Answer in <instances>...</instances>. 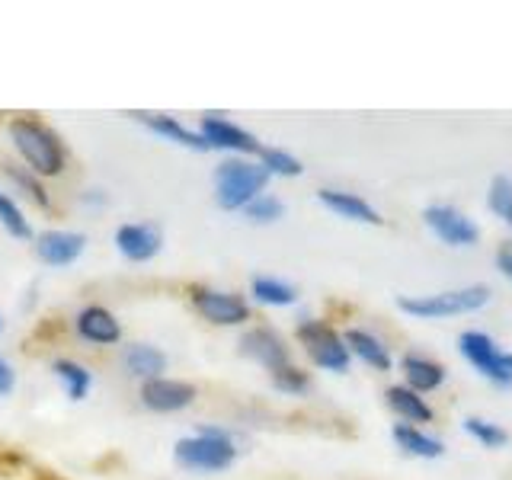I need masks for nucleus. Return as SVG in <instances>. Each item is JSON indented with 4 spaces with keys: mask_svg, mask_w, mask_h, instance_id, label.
I'll return each instance as SVG.
<instances>
[{
    "mask_svg": "<svg viewBox=\"0 0 512 480\" xmlns=\"http://www.w3.org/2000/svg\"><path fill=\"white\" fill-rule=\"evenodd\" d=\"M13 151L20 154L23 167H29L42 180H55V176L64 173L68 167V151L58 138V132L52 125H45L36 116H16L7 125Z\"/></svg>",
    "mask_w": 512,
    "mask_h": 480,
    "instance_id": "nucleus-1",
    "label": "nucleus"
},
{
    "mask_svg": "<svg viewBox=\"0 0 512 480\" xmlns=\"http://www.w3.org/2000/svg\"><path fill=\"white\" fill-rule=\"evenodd\" d=\"M173 458L186 471L218 474V471H228L237 461V445H234V436L228 429L199 426L196 436H186L173 445Z\"/></svg>",
    "mask_w": 512,
    "mask_h": 480,
    "instance_id": "nucleus-2",
    "label": "nucleus"
},
{
    "mask_svg": "<svg viewBox=\"0 0 512 480\" xmlns=\"http://www.w3.org/2000/svg\"><path fill=\"white\" fill-rule=\"evenodd\" d=\"M266 183L269 173L263 164H253L247 157L221 160L215 167V202L224 212H244L256 196H263Z\"/></svg>",
    "mask_w": 512,
    "mask_h": 480,
    "instance_id": "nucleus-3",
    "label": "nucleus"
},
{
    "mask_svg": "<svg viewBox=\"0 0 512 480\" xmlns=\"http://www.w3.org/2000/svg\"><path fill=\"white\" fill-rule=\"evenodd\" d=\"M490 301L487 285H468L455 288V292H439V295H416V298H397V308L420 317V320H436V317H452V314H471L484 308Z\"/></svg>",
    "mask_w": 512,
    "mask_h": 480,
    "instance_id": "nucleus-4",
    "label": "nucleus"
},
{
    "mask_svg": "<svg viewBox=\"0 0 512 480\" xmlns=\"http://www.w3.org/2000/svg\"><path fill=\"white\" fill-rule=\"evenodd\" d=\"M298 340L304 346V352H308V359L324 368V372H336L343 375L349 368V346L340 333H336L330 324H324V320H314V317H304L298 324Z\"/></svg>",
    "mask_w": 512,
    "mask_h": 480,
    "instance_id": "nucleus-5",
    "label": "nucleus"
},
{
    "mask_svg": "<svg viewBox=\"0 0 512 480\" xmlns=\"http://www.w3.org/2000/svg\"><path fill=\"white\" fill-rule=\"evenodd\" d=\"M458 349L480 375L496 384V388H512V352H503L487 333L464 330L458 340Z\"/></svg>",
    "mask_w": 512,
    "mask_h": 480,
    "instance_id": "nucleus-6",
    "label": "nucleus"
},
{
    "mask_svg": "<svg viewBox=\"0 0 512 480\" xmlns=\"http://www.w3.org/2000/svg\"><path fill=\"white\" fill-rule=\"evenodd\" d=\"M189 301L196 314L202 320L215 327H240L250 320V304L247 298H240L234 292H221V288H208V285H196L189 288Z\"/></svg>",
    "mask_w": 512,
    "mask_h": 480,
    "instance_id": "nucleus-7",
    "label": "nucleus"
},
{
    "mask_svg": "<svg viewBox=\"0 0 512 480\" xmlns=\"http://www.w3.org/2000/svg\"><path fill=\"white\" fill-rule=\"evenodd\" d=\"M199 397V388L189 381H180V378H151L144 381L138 388V400L144 410L151 413H180L186 407L196 404Z\"/></svg>",
    "mask_w": 512,
    "mask_h": 480,
    "instance_id": "nucleus-8",
    "label": "nucleus"
},
{
    "mask_svg": "<svg viewBox=\"0 0 512 480\" xmlns=\"http://www.w3.org/2000/svg\"><path fill=\"white\" fill-rule=\"evenodd\" d=\"M240 356L263 365L269 375L279 372L285 365H292V349H288V343L282 340V333L272 327H250L244 336H240Z\"/></svg>",
    "mask_w": 512,
    "mask_h": 480,
    "instance_id": "nucleus-9",
    "label": "nucleus"
},
{
    "mask_svg": "<svg viewBox=\"0 0 512 480\" xmlns=\"http://www.w3.org/2000/svg\"><path fill=\"white\" fill-rule=\"evenodd\" d=\"M199 135L205 138L208 148H215V151H231V154H240V157H260L263 151V144L256 141V135H250L247 128H240L234 125L231 119H221V116H202L199 122Z\"/></svg>",
    "mask_w": 512,
    "mask_h": 480,
    "instance_id": "nucleus-10",
    "label": "nucleus"
},
{
    "mask_svg": "<svg viewBox=\"0 0 512 480\" xmlns=\"http://www.w3.org/2000/svg\"><path fill=\"white\" fill-rule=\"evenodd\" d=\"M423 218L432 228V234H436L448 247H474L477 237H480L477 224L464 212H458L455 205H429L423 212Z\"/></svg>",
    "mask_w": 512,
    "mask_h": 480,
    "instance_id": "nucleus-11",
    "label": "nucleus"
},
{
    "mask_svg": "<svg viewBox=\"0 0 512 480\" xmlns=\"http://www.w3.org/2000/svg\"><path fill=\"white\" fill-rule=\"evenodd\" d=\"M164 247V234H160L157 224H148V221H128V224H119L116 231V250L125 256L128 263H148L160 253Z\"/></svg>",
    "mask_w": 512,
    "mask_h": 480,
    "instance_id": "nucleus-12",
    "label": "nucleus"
},
{
    "mask_svg": "<svg viewBox=\"0 0 512 480\" xmlns=\"http://www.w3.org/2000/svg\"><path fill=\"white\" fill-rule=\"evenodd\" d=\"M32 247H36V256L45 266H74L87 250V237L77 231H42L32 237Z\"/></svg>",
    "mask_w": 512,
    "mask_h": 480,
    "instance_id": "nucleus-13",
    "label": "nucleus"
},
{
    "mask_svg": "<svg viewBox=\"0 0 512 480\" xmlns=\"http://www.w3.org/2000/svg\"><path fill=\"white\" fill-rule=\"evenodd\" d=\"M74 330L84 343L90 346H116L122 343V324L103 304H87L74 317Z\"/></svg>",
    "mask_w": 512,
    "mask_h": 480,
    "instance_id": "nucleus-14",
    "label": "nucleus"
},
{
    "mask_svg": "<svg viewBox=\"0 0 512 480\" xmlns=\"http://www.w3.org/2000/svg\"><path fill=\"white\" fill-rule=\"evenodd\" d=\"M132 119L141 122V125L148 128V132H154L157 138L180 144V148H189V151H212L199 132H192V128H186L183 122H176L173 116H164V112H135Z\"/></svg>",
    "mask_w": 512,
    "mask_h": 480,
    "instance_id": "nucleus-15",
    "label": "nucleus"
},
{
    "mask_svg": "<svg viewBox=\"0 0 512 480\" xmlns=\"http://www.w3.org/2000/svg\"><path fill=\"white\" fill-rule=\"evenodd\" d=\"M119 362H122V372L128 378H138L141 384L151 378H164L167 372V356L151 343H128L122 349Z\"/></svg>",
    "mask_w": 512,
    "mask_h": 480,
    "instance_id": "nucleus-16",
    "label": "nucleus"
},
{
    "mask_svg": "<svg viewBox=\"0 0 512 480\" xmlns=\"http://www.w3.org/2000/svg\"><path fill=\"white\" fill-rule=\"evenodd\" d=\"M400 372L407 378V388L416 394L439 391L445 384V368L436 359L420 356V352H407V356L400 359Z\"/></svg>",
    "mask_w": 512,
    "mask_h": 480,
    "instance_id": "nucleus-17",
    "label": "nucleus"
},
{
    "mask_svg": "<svg viewBox=\"0 0 512 480\" xmlns=\"http://www.w3.org/2000/svg\"><path fill=\"white\" fill-rule=\"evenodd\" d=\"M317 199L324 202L333 215H340V218L359 221V224H381L378 208H372L362 196H356V192H346V189H320Z\"/></svg>",
    "mask_w": 512,
    "mask_h": 480,
    "instance_id": "nucleus-18",
    "label": "nucleus"
},
{
    "mask_svg": "<svg viewBox=\"0 0 512 480\" xmlns=\"http://www.w3.org/2000/svg\"><path fill=\"white\" fill-rule=\"evenodd\" d=\"M346 346H349V356H359L368 368H375V372H391V352L384 346L375 333L368 330H359V327H349L346 330Z\"/></svg>",
    "mask_w": 512,
    "mask_h": 480,
    "instance_id": "nucleus-19",
    "label": "nucleus"
},
{
    "mask_svg": "<svg viewBox=\"0 0 512 480\" xmlns=\"http://www.w3.org/2000/svg\"><path fill=\"white\" fill-rule=\"evenodd\" d=\"M388 407L400 416L404 423H432L436 420V413H432V407L426 404L423 394L410 391L407 384L400 388V384H394V388H388Z\"/></svg>",
    "mask_w": 512,
    "mask_h": 480,
    "instance_id": "nucleus-20",
    "label": "nucleus"
},
{
    "mask_svg": "<svg viewBox=\"0 0 512 480\" xmlns=\"http://www.w3.org/2000/svg\"><path fill=\"white\" fill-rule=\"evenodd\" d=\"M391 436H394V442H397L400 452H407V455H413V458H439V455L445 452L439 439L426 436L423 429H416V426H410V423H394Z\"/></svg>",
    "mask_w": 512,
    "mask_h": 480,
    "instance_id": "nucleus-21",
    "label": "nucleus"
},
{
    "mask_svg": "<svg viewBox=\"0 0 512 480\" xmlns=\"http://www.w3.org/2000/svg\"><path fill=\"white\" fill-rule=\"evenodd\" d=\"M52 372L55 378L61 381V388L64 394H68V400H84L93 388V375H90V368L87 365H80L74 359H55L52 362Z\"/></svg>",
    "mask_w": 512,
    "mask_h": 480,
    "instance_id": "nucleus-22",
    "label": "nucleus"
},
{
    "mask_svg": "<svg viewBox=\"0 0 512 480\" xmlns=\"http://www.w3.org/2000/svg\"><path fill=\"white\" fill-rule=\"evenodd\" d=\"M250 295L260 304H269V308H288V304H295V298H298L295 285L272 279V276H256L250 282Z\"/></svg>",
    "mask_w": 512,
    "mask_h": 480,
    "instance_id": "nucleus-23",
    "label": "nucleus"
},
{
    "mask_svg": "<svg viewBox=\"0 0 512 480\" xmlns=\"http://www.w3.org/2000/svg\"><path fill=\"white\" fill-rule=\"evenodd\" d=\"M4 176H7V183H13L16 189L23 192L26 199H32L39 208H48V205H52V196H48V189H45V183H42V176H36L29 167H23V164H7V167H4Z\"/></svg>",
    "mask_w": 512,
    "mask_h": 480,
    "instance_id": "nucleus-24",
    "label": "nucleus"
},
{
    "mask_svg": "<svg viewBox=\"0 0 512 480\" xmlns=\"http://www.w3.org/2000/svg\"><path fill=\"white\" fill-rule=\"evenodd\" d=\"M0 228H4L16 240H32L29 218L23 215V208L16 205V199L7 196V192H0Z\"/></svg>",
    "mask_w": 512,
    "mask_h": 480,
    "instance_id": "nucleus-25",
    "label": "nucleus"
},
{
    "mask_svg": "<svg viewBox=\"0 0 512 480\" xmlns=\"http://www.w3.org/2000/svg\"><path fill=\"white\" fill-rule=\"evenodd\" d=\"M260 164L266 167L269 176H301L304 167L295 154H288L282 148H263L260 151Z\"/></svg>",
    "mask_w": 512,
    "mask_h": 480,
    "instance_id": "nucleus-26",
    "label": "nucleus"
},
{
    "mask_svg": "<svg viewBox=\"0 0 512 480\" xmlns=\"http://www.w3.org/2000/svg\"><path fill=\"white\" fill-rule=\"evenodd\" d=\"M487 205L496 218H503L512 228V180L509 176H493L490 192H487Z\"/></svg>",
    "mask_w": 512,
    "mask_h": 480,
    "instance_id": "nucleus-27",
    "label": "nucleus"
},
{
    "mask_svg": "<svg viewBox=\"0 0 512 480\" xmlns=\"http://www.w3.org/2000/svg\"><path fill=\"white\" fill-rule=\"evenodd\" d=\"M272 388L282 391V394L301 397V394L311 391V378H308V372H301L298 365H285V368H279V372H272Z\"/></svg>",
    "mask_w": 512,
    "mask_h": 480,
    "instance_id": "nucleus-28",
    "label": "nucleus"
},
{
    "mask_svg": "<svg viewBox=\"0 0 512 480\" xmlns=\"http://www.w3.org/2000/svg\"><path fill=\"white\" fill-rule=\"evenodd\" d=\"M464 432H468V436H474L480 445H487V448H500V445L509 442L506 429H500V426L490 423V420H480V416H468V420H464Z\"/></svg>",
    "mask_w": 512,
    "mask_h": 480,
    "instance_id": "nucleus-29",
    "label": "nucleus"
},
{
    "mask_svg": "<svg viewBox=\"0 0 512 480\" xmlns=\"http://www.w3.org/2000/svg\"><path fill=\"white\" fill-rule=\"evenodd\" d=\"M244 215H247V221H253V224H272V221H279V218L285 215V205H282V199H276V196H269V192H263V196H256V199L244 208Z\"/></svg>",
    "mask_w": 512,
    "mask_h": 480,
    "instance_id": "nucleus-30",
    "label": "nucleus"
},
{
    "mask_svg": "<svg viewBox=\"0 0 512 480\" xmlns=\"http://www.w3.org/2000/svg\"><path fill=\"white\" fill-rule=\"evenodd\" d=\"M13 388H16V372H13V365L0 356V397H7Z\"/></svg>",
    "mask_w": 512,
    "mask_h": 480,
    "instance_id": "nucleus-31",
    "label": "nucleus"
},
{
    "mask_svg": "<svg viewBox=\"0 0 512 480\" xmlns=\"http://www.w3.org/2000/svg\"><path fill=\"white\" fill-rule=\"evenodd\" d=\"M496 266H500L503 276L512 279V240H506V244L496 250Z\"/></svg>",
    "mask_w": 512,
    "mask_h": 480,
    "instance_id": "nucleus-32",
    "label": "nucleus"
},
{
    "mask_svg": "<svg viewBox=\"0 0 512 480\" xmlns=\"http://www.w3.org/2000/svg\"><path fill=\"white\" fill-rule=\"evenodd\" d=\"M0 327H4V324H0Z\"/></svg>",
    "mask_w": 512,
    "mask_h": 480,
    "instance_id": "nucleus-33",
    "label": "nucleus"
}]
</instances>
